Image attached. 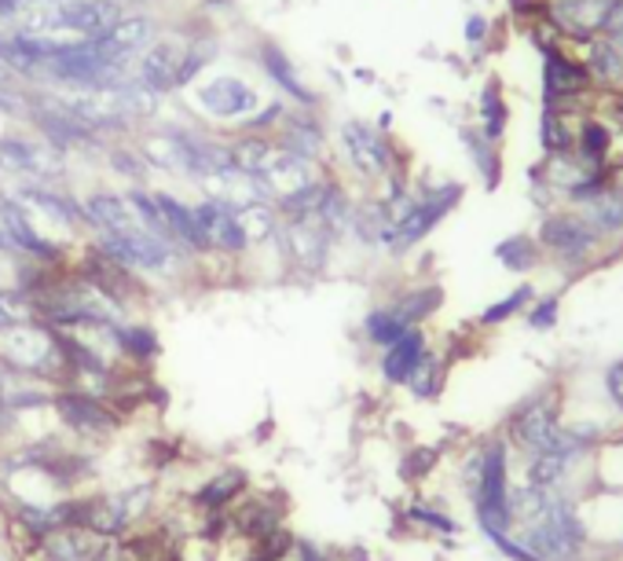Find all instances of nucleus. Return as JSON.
Instances as JSON below:
<instances>
[{
    "label": "nucleus",
    "mask_w": 623,
    "mask_h": 561,
    "mask_svg": "<svg viewBox=\"0 0 623 561\" xmlns=\"http://www.w3.org/2000/svg\"><path fill=\"white\" fill-rule=\"evenodd\" d=\"M477 518L481 529L491 540H502L510 529V499H507V451L502 445L488 448L484 467H481V484H477Z\"/></svg>",
    "instance_id": "nucleus-1"
},
{
    "label": "nucleus",
    "mask_w": 623,
    "mask_h": 561,
    "mask_svg": "<svg viewBox=\"0 0 623 561\" xmlns=\"http://www.w3.org/2000/svg\"><path fill=\"white\" fill-rule=\"evenodd\" d=\"M100 249L106 257H114L118 265L143 268V272H165L176 257V246L170 238L151 235L147 228H133L122 235H100Z\"/></svg>",
    "instance_id": "nucleus-2"
},
{
    "label": "nucleus",
    "mask_w": 623,
    "mask_h": 561,
    "mask_svg": "<svg viewBox=\"0 0 623 561\" xmlns=\"http://www.w3.org/2000/svg\"><path fill=\"white\" fill-rule=\"evenodd\" d=\"M52 408L59 411V419H63L67 429H74V434L85 440H106L118 429V415L106 408L103 400H95L81 389L55 392Z\"/></svg>",
    "instance_id": "nucleus-3"
},
{
    "label": "nucleus",
    "mask_w": 623,
    "mask_h": 561,
    "mask_svg": "<svg viewBox=\"0 0 623 561\" xmlns=\"http://www.w3.org/2000/svg\"><path fill=\"white\" fill-rule=\"evenodd\" d=\"M0 232H4L8 246L19 249V254H27L30 261H38V265H59L63 261V249L59 243H48V238L30 224V213L19 206L16 198H4L0 202Z\"/></svg>",
    "instance_id": "nucleus-4"
},
{
    "label": "nucleus",
    "mask_w": 623,
    "mask_h": 561,
    "mask_svg": "<svg viewBox=\"0 0 623 561\" xmlns=\"http://www.w3.org/2000/svg\"><path fill=\"white\" fill-rule=\"evenodd\" d=\"M191 210H195V224H198L206 249H221V254H243V249L249 246L243 224H238L235 206H227V202H221V198H206V202H198V206H191Z\"/></svg>",
    "instance_id": "nucleus-5"
},
{
    "label": "nucleus",
    "mask_w": 623,
    "mask_h": 561,
    "mask_svg": "<svg viewBox=\"0 0 623 561\" xmlns=\"http://www.w3.org/2000/svg\"><path fill=\"white\" fill-rule=\"evenodd\" d=\"M455 198H459V187H445V191H437V195H429L422 202H415V206H407L397 217V224H392V232H389L392 249L415 246L418 238L433 232V224L455 206Z\"/></svg>",
    "instance_id": "nucleus-6"
},
{
    "label": "nucleus",
    "mask_w": 623,
    "mask_h": 561,
    "mask_svg": "<svg viewBox=\"0 0 623 561\" xmlns=\"http://www.w3.org/2000/svg\"><path fill=\"white\" fill-rule=\"evenodd\" d=\"M513 437H518L521 448L535 451V456H550V451H576V445L561 434L558 426V415L554 408H547V404H532V408H524L518 415V422H513Z\"/></svg>",
    "instance_id": "nucleus-7"
},
{
    "label": "nucleus",
    "mask_w": 623,
    "mask_h": 561,
    "mask_svg": "<svg viewBox=\"0 0 623 561\" xmlns=\"http://www.w3.org/2000/svg\"><path fill=\"white\" fill-rule=\"evenodd\" d=\"M63 170L59 151H44L38 143L22 140V136H0V173H16V176H33V181H52Z\"/></svg>",
    "instance_id": "nucleus-8"
},
{
    "label": "nucleus",
    "mask_w": 623,
    "mask_h": 561,
    "mask_svg": "<svg viewBox=\"0 0 623 561\" xmlns=\"http://www.w3.org/2000/svg\"><path fill=\"white\" fill-rule=\"evenodd\" d=\"M261 103L257 89H249L243 78H213L206 85L198 89V106L213 118H224V122H232V118H246L254 106Z\"/></svg>",
    "instance_id": "nucleus-9"
},
{
    "label": "nucleus",
    "mask_w": 623,
    "mask_h": 561,
    "mask_svg": "<svg viewBox=\"0 0 623 561\" xmlns=\"http://www.w3.org/2000/svg\"><path fill=\"white\" fill-rule=\"evenodd\" d=\"M341 143H345V151H349V162L359 173L378 176V173L389 170L392 154H389L386 136H381L378 129H370L364 122H345L341 125Z\"/></svg>",
    "instance_id": "nucleus-10"
},
{
    "label": "nucleus",
    "mask_w": 623,
    "mask_h": 561,
    "mask_svg": "<svg viewBox=\"0 0 623 561\" xmlns=\"http://www.w3.org/2000/svg\"><path fill=\"white\" fill-rule=\"evenodd\" d=\"M184 63V44L180 41H154L147 52L136 59V81L151 92L176 89V70Z\"/></svg>",
    "instance_id": "nucleus-11"
},
{
    "label": "nucleus",
    "mask_w": 623,
    "mask_h": 561,
    "mask_svg": "<svg viewBox=\"0 0 623 561\" xmlns=\"http://www.w3.org/2000/svg\"><path fill=\"white\" fill-rule=\"evenodd\" d=\"M283 246L294 265L316 272V268H323V261H327L330 232L323 228L319 221H290L283 228Z\"/></svg>",
    "instance_id": "nucleus-12"
},
{
    "label": "nucleus",
    "mask_w": 623,
    "mask_h": 561,
    "mask_svg": "<svg viewBox=\"0 0 623 561\" xmlns=\"http://www.w3.org/2000/svg\"><path fill=\"white\" fill-rule=\"evenodd\" d=\"M85 224H92L100 235H122L140 228L133 206H129L125 195H114V191H95V195L85 198Z\"/></svg>",
    "instance_id": "nucleus-13"
},
{
    "label": "nucleus",
    "mask_w": 623,
    "mask_h": 561,
    "mask_svg": "<svg viewBox=\"0 0 623 561\" xmlns=\"http://www.w3.org/2000/svg\"><path fill=\"white\" fill-rule=\"evenodd\" d=\"M16 202H19L22 210H38V213H44L48 221L67 224V228H78V224H85V210H81L70 195H59V191H48V187H38V184L30 187L27 184V187H19Z\"/></svg>",
    "instance_id": "nucleus-14"
},
{
    "label": "nucleus",
    "mask_w": 623,
    "mask_h": 561,
    "mask_svg": "<svg viewBox=\"0 0 623 561\" xmlns=\"http://www.w3.org/2000/svg\"><path fill=\"white\" fill-rule=\"evenodd\" d=\"M257 55H261V70L279 85L286 95H290L294 103H302V106H316V92H312L308 85H302V78H297V70L294 63L286 59V52L275 41H261L257 48Z\"/></svg>",
    "instance_id": "nucleus-15"
},
{
    "label": "nucleus",
    "mask_w": 623,
    "mask_h": 561,
    "mask_svg": "<svg viewBox=\"0 0 623 561\" xmlns=\"http://www.w3.org/2000/svg\"><path fill=\"white\" fill-rule=\"evenodd\" d=\"M44 561H95L103 554V543L89 529H59L38 543Z\"/></svg>",
    "instance_id": "nucleus-16"
},
{
    "label": "nucleus",
    "mask_w": 623,
    "mask_h": 561,
    "mask_svg": "<svg viewBox=\"0 0 623 561\" xmlns=\"http://www.w3.org/2000/svg\"><path fill=\"white\" fill-rule=\"evenodd\" d=\"M539 238L565 257H583L586 249L594 246V228L580 217H550L543 224V232H539Z\"/></svg>",
    "instance_id": "nucleus-17"
},
{
    "label": "nucleus",
    "mask_w": 623,
    "mask_h": 561,
    "mask_svg": "<svg viewBox=\"0 0 623 561\" xmlns=\"http://www.w3.org/2000/svg\"><path fill=\"white\" fill-rule=\"evenodd\" d=\"M159 198V210L165 217V228H170L173 246H184V249H195V254H206V243H202V232L195 224V210L184 206L176 195H154Z\"/></svg>",
    "instance_id": "nucleus-18"
},
{
    "label": "nucleus",
    "mask_w": 623,
    "mask_h": 561,
    "mask_svg": "<svg viewBox=\"0 0 623 561\" xmlns=\"http://www.w3.org/2000/svg\"><path fill=\"white\" fill-rule=\"evenodd\" d=\"M426 356V341L418 330H407L400 341H392L386 356H381V375H386L389 381H411L415 367L422 364Z\"/></svg>",
    "instance_id": "nucleus-19"
},
{
    "label": "nucleus",
    "mask_w": 623,
    "mask_h": 561,
    "mask_svg": "<svg viewBox=\"0 0 623 561\" xmlns=\"http://www.w3.org/2000/svg\"><path fill=\"white\" fill-rule=\"evenodd\" d=\"M586 81V74L569 63L565 55H558L554 48H547V67H543V92H547V106H554L561 95H572Z\"/></svg>",
    "instance_id": "nucleus-20"
},
{
    "label": "nucleus",
    "mask_w": 623,
    "mask_h": 561,
    "mask_svg": "<svg viewBox=\"0 0 623 561\" xmlns=\"http://www.w3.org/2000/svg\"><path fill=\"white\" fill-rule=\"evenodd\" d=\"M246 470H238V467H227L224 473H217L213 477V481H206L198 488V496H195V503L202 507V510H224V507H232L238 496L246 492Z\"/></svg>",
    "instance_id": "nucleus-21"
},
{
    "label": "nucleus",
    "mask_w": 623,
    "mask_h": 561,
    "mask_svg": "<svg viewBox=\"0 0 623 561\" xmlns=\"http://www.w3.org/2000/svg\"><path fill=\"white\" fill-rule=\"evenodd\" d=\"M275 147L312 162V159H319V151H323V129L312 122V118H290V122L283 125V136Z\"/></svg>",
    "instance_id": "nucleus-22"
},
{
    "label": "nucleus",
    "mask_w": 623,
    "mask_h": 561,
    "mask_svg": "<svg viewBox=\"0 0 623 561\" xmlns=\"http://www.w3.org/2000/svg\"><path fill=\"white\" fill-rule=\"evenodd\" d=\"M106 334L114 338L118 349H122L125 356H133V360H140V364H147V360L159 356V334H154L151 327H143V324H133V327L111 324V327H106Z\"/></svg>",
    "instance_id": "nucleus-23"
},
{
    "label": "nucleus",
    "mask_w": 623,
    "mask_h": 561,
    "mask_svg": "<svg viewBox=\"0 0 623 561\" xmlns=\"http://www.w3.org/2000/svg\"><path fill=\"white\" fill-rule=\"evenodd\" d=\"M272 154H275V143L265 140V136H254V133H246L238 143H232V162H235V170H243L249 176H261L265 173V165L272 162Z\"/></svg>",
    "instance_id": "nucleus-24"
},
{
    "label": "nucleus",
    "mask_w": 623,
    "mask_h": 561,
    "mask_svg": "<svg viewBox=\"0 0 623 561\" xmlns=\"http://www.w3.org/2000/svg\"><path fill=\"white\" fill-rule=\"evenodd\" d=\"M238 224H243V232L249 243H265L275 232H279V224H275V210L268 202H246V206H238Z\"/></svg>",
    "instance_id": "nucleus-25"
},
{
    "label": "nucleus",
    "mask_w": 623,
    "mask_h": 561,
    "mask_svg": "<svg viewBox=\"0 0 623 561\" xmlns=\"http://www.w3.org/2000/svg\"><path fill=\"white\" fill-rule=\"evenodd\" d=\"M437 305H440V290H437V286H429V290H411V294H404L400 302L392 305V313H397L407 327H415L418 319H426Z\"/></svg>",
    "instance_id": "nucleus-26"
},
{
    "label": "nucleus",
    "mask_w": 623,
    "mask_h": 561,
    "mask_svg": "<svg viewBox=\"0 0 623 561\" xmlns=\"http://www.w3.org/2000/svg\"><path fill=\"white\" fill-rule=\"evenodd\" d=\"M407 330H411V327H407L404 319L392 313V308H378V313L367 316V338L378 341V345H386V349H389L392 341H400Z\"/></svg>",
    "instance_id": "nucleus-27"
},
{
    "label": "nucleus",
    "mask_w": 623,
    "mask_h": 561,
    "mask_svg": "<svg viewBox=\"0 0 623 561\" xmlns=\"http://www.w3.org/2000/svg\"><path fill=\"white\" fill-rule=\"evenodd\" d=\"M591 70L602 81H616L623 74V52L613 41H598L591 48Z\"/></svg>",
    "instance_id": "nucleus-28"
},
{
    "label": "nucleus",
    "mask_w": 623,
    "mask_h": 561,
    "mask_svg": "<svg viewBox=\"0 0 623 561\" xmlns=\"http://www.w3.org/2000/svg\"><path fill=\"white\" fill-rule=\"evenodd\" d=\"M591 221H594V228H602V232L623 228V195H598L591 206Z\"/></svg>",
    "instance_id": "nucleus-29"
},
{
    "label": "nucleus",
    "mask_w": 623,
    "mask_h": 561,
    "mask_svg": "<svg viewBox=\"0 0 623 561\" xmlns=\"http://www.w3.org/2000/svg\"><path fill=\"white\" fill-rule=\"evenodd\" d=\"M481 114H484V133L496 140L502 133V125H507V103L499 100V89L496 85L484 89V95H481Z\"/></svg>",
    "instance_id": "nucleus-30"
},
{
    "label": "nucleus",
    "mask_w": 623,
    "mask_h": 561,
    "mask_svg": "<svg viewBox=\"0 0 623 561\" xmlns=\"http://www.w3.org/2000/svg\"><path fill=\"white\" fill-rule=\"evenodd\" d=\"M499 257L507 268H529L535 261V246L529 243V238H510V243L499 246Z\"/></svg>",
    "instance_id": "nucleus-31"
},
{
    "label": "nucleus",
    "mask_w": 623,
    "mask_h": 561,
    "mask_svg": "<svg viewBox=\"0 0 623 561\" xmlns=\"http://www.w3.org/2000/svg\"><path fill=\"white\" fill-rule=\"evenodd\" d=\"M580 143H583V154L591 162H602L605 151H609V129L598 125V122H586L583 133H580Z\"/></svg>",
    "instance_id": "nucleus-32"
},
{
    "label": "nucleus",
    "mask_w": 623,
    "mask_h": 561,
    "mask_svg": "<svg viewBox=\"0 0 623 561\" xmlns=\"http://www.w3.org/2000/svg\"><path fill=\"white\" fill-rule=\"evenodd\" d=\"M111 165H114L118 173H125V176H133V181H140V176L147 173V154L114 147V151H111Z\"/></svg>",
    "instance_id": "nucleus-33"
},
{
    "label": "nucleus",
    "mask_w": 623,
    "mask_h": 561,
    "mask_svg": "<svg viewBox=\"0 0 623 561\" xmlns=\"http://www.w3.org/2000/svg\"><path fill=\"white\" fill-rule=\"evenodd\" d=\"M529 297H532V290H529V286H521V290H518V294L502 297V302H499L496 308H488V313H484V324H502V319H507V316H513V313H518V308H521L524 302H529Z\"/></svg>",
    "instance_id": "nucleus-34"
},
{
    "label": "nucleus",
    "mask_w": 623,
    "mask_h": 561,
    "mask_svg": "<svg viewBox=\"0 0 623 561\" xmlns=\"http://www.w3.org/2000/svg\"><path fill=\"white\" fill-rule=\"evenodd\" d=\"M539 136H543V147H547V151H554V154L569 147L565 129H561V122H558L554 114H547V118H543V129H539Z\"/></svg>",
    "instance_id": "nucleus-35"
},
{
    "label": "nucleus",
    "mask_w": 623,
    "mask_h": 561,
    "mask_svg": "<svg viewBox=\"0 0 623 561\" xmlns=\"http://www.w3.org/2000/svg\"><path fill=\"white\" fill-rule=\"evenodd\" d=\"M279 118H283V106H279V103H272L265 114H257V118H246V122L238 125V129H243V133H254V136H265L268 129H272V122H279Z\"/></svg>",
    "instance_id": "nucleus-36"
},
{
    "label": "nucleus",
    "mask_w": 623,
    "mask_h": 561,
    "mask_svg": "<svg viewBox=\"0 0 623 561\" xmlns=\"http://www.w3.org/2000/svg\"><path fill=\"white\" fill-rule=\"evenodd\" d=\"M605 33H609V41H613L620 52H623V0H616L613 8H609V16H605Z\"/></svg>",
    "instance_id": "nucleus-37"
},
{
    "label": "nucleus",
    "mask_w": 623,
    "mask_h": 561,
    "mask_svg": "<svg viewBox=\"0 0 623 561\" xmlns=\"http://www.w3.org/2000/svg\"><path fill=\"white\" fill-rule=\"evenodd\" d=\"M605 389H609V397L616 400V408H623V364H613V367H609V375H605Z\"/></svg>",
    "instance_id": "nucleus-38"
},
{
    "label": "nucleus",
    "mask_w": 623,
    "mask_h": 561,
    "mask_svg": "<svg viewBox=\"0 0 623 561\" xmlns=\"http://www.w3.org/2000/svg\"><path fill=\"white\" fill-rule=\"evenodd\" d=\"M554 313H558V305H554V302H547L543 308H535L532 324H535V327H550V324H554Z\"/></svg>",
    "instance_id": "nucleus-39"
},
{
    "label": "nucleus",
    "mask_w": 623,
    "mask_h": 561,
    "mask_svg": "<svg viewBox=\"0 0 623 561\" xmlns=\"http://www.w3.org/2000/svg\"><path fill=\"white\" fill-rule=\"evenodd\" d=\"M22 16V0H0V22H11Z\"/></svg>",
    "instance_id": "nucleus-40"
},
{
    "label": "nucleus",
    "mask_w": 623,
    "mask_h": 561,
    "mask_svg": "<svg viewBox=\"0 0 623 561\" xmlns=\"http://www.w3.org/2000/svg\"><path fill=\"white\" fill-rule=\"evenodd\" d=\"M488 30V22L481 19V16H473L470 19V27H466V38H470V41H481V33Z\"/></svg>",
    "instance_id": "nucleus-41"
},
{
    "label": "nucleus",
    "mask_w": 623,
    "mask_h": 561,
    "mask_svg": "<svg viewBox=\"0 0 623 561\" xmlns=\"http://www.w3.org/2000/svg\"><path fill=\"white\" fill-rule=\"evenodd\" d=\"M297 551H302V561H323L316 551H312V547L308 543H297Z\"/></svg>",
    "instance_id": "nucleus-42"
},
{
    "label": "nucleus",
    "mask_w": 623,
    "mask_h": 561,
    "mask_svg": "<svg viewBox=\"0 0 623 561\" xmlns=\"http://www.w3.org/2000/svg\"><path fill=\"white\" fill-rule=\"evenodd\" d=\"M4 249H11V246H8V238H4V232H0V254H4Z\"/></svg>",
    "instance_id": "nucleus-43"
},
{
    "label": "nucleus",
    "mask_w": 623,
    "mask_h": 561,
    "mask_svg": "<svg viewBox=\"0 0 623 561\" xmlns=\"http://www.w3.org/2000/svg\"><path fill=\"white\" fill-rule=\"evenodd\" d=\"M249 561H268L265 554H254V558H249Z\"/></svg>",
    "instance_id": "nucleus-44"
},
{
    "label": "nucleus",
    "mask_w": 623,
    "mask_h": 561,
    "mask_svg": "<svg viewBox=\"0 0 623 561\" xmlns=\"http://www.w3.org/2000/svg\"><path fill=\"white\" fill-rule=\"evenodd\" d=\"M118 4H125V0H118Z\"/></svg>",
    "instance_id": "nucleus-45"
},
{
    "label": "nucleus",
    "mask_w": 623,
    "mask_h": 561,
    "mask_svg": "<svg viewBox=\"0 0 623 561\" xmlns=\"http://www.w3.org/2000/svg\"><path fill=\"white\" fill-rule=\"evenodd\" d=\"M0 202H4V195H0Z\"/></svg>",
    "instance_id": "nucleus-46"
}]
</instances>
